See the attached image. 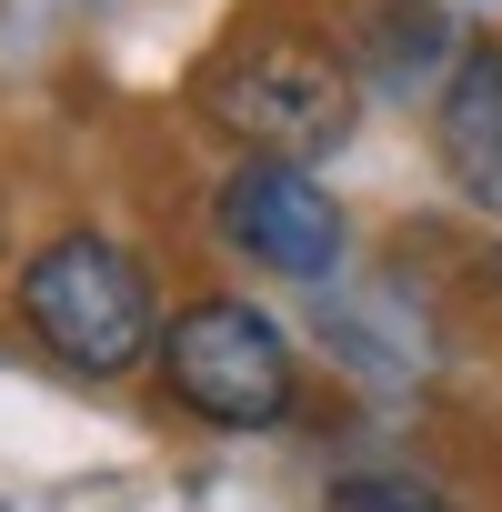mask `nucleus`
<instances>
[{
    "label": "nucleus",
    "mask_w": 502,
    "mask_h": 512,
    "mask_svg": "<svg viewBox=\"0 0 502 512\" xmlns=\"http://www.w3.org/2000/svg\"><path fill=\"white\" fill-rule=\"evenodd\" d=\"M191 101L251 161H302V171L362 131V71L312 31H231L191 71Z\"/></svg>",
    "instance_id": "1"
},
{
    "label": "nucleus",
    "mask_w": 502,
    "mask_h": 512,
    "mask_svg": "<svg viewBox=\"0 0 502 512\" xmlns=\"http://www.w3.org/2000/svg\"><path fill=\"white\" fill-rule=\"evenodd\" d=\"M21 322L41 332V352L81 382H121L131 362L161 352V302L141 251H121L111 231H51L21 262Z\"/></svg>",
    "instance_id": "2"
},
{
    "label": "nucleus",
    "mask_w": 502,
    "mask_h": 512,
    "mask_svg": "<svg viewBox=\"0 0 502 512\" xmlns=\"http://www.w3.org/2000/svg\"><path fill=\"white\" fill-rule=\"evenodd\" d=\"M161 382L181 412L221 422V432H272L302 392V352L292 332L262 312V302H241V292H201L161 322Z\"/></svg>",
    "instance_id": "3"
},
{
    "label": "nucleus",
    "mask_w": 502,
    "mask_h": 512,
    "mask_svg": "<svg viewBox=\"0 0 502 512\" xmlns=\"http://www.w3.org/2000/svg\"><path fill=\"white\" fill-rule=\"evenodd\" d=\"M211 231H221V251H241L251 272H282V282H332L342 272V241H352L342 201L302 161H251V151L221 171Z\"/></svg>",
    "instance_id": "4"
},
{
    "label": "nucleus",
    "mask_w": 502,
    "mask_h": 512,
    "mask_svg": "<svg viewBox=\"0 0 502 512\" xmlns=\"http://www.w3.org/2000/svg\"><path fill=\"white\" fill-rule=\"evenodd\" d=\"M432 161L472 211H502V41H462L432 91Z\"/></svg>",
    "instance_id": "5"
},
{
    "label": "nucleus",
    "mask_w": 502,
    "mask_h": 512,
    "mask_svg": "<svg viewBox=\"0 0 502 512\" xmlns=\"http://www.w3.org/2000/svg\"><path fill=\"white\" fill-rule=\"evenodd\" d=\"M322 512H462V502L422 472H352V482H332Z\"/></svg>",
    "instance_id": "6"
}]
</instances>
